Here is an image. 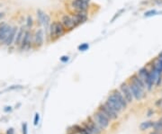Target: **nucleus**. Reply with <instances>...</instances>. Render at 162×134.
<instances>
[{
  "instance_id": "1",
  "label": "nucleus",
  "mask_w": 162,
  "mask_h": 134,
  "mask_svg": "<svg viewBox=\"0 0 162 134\" xmlns=\"http://www.w3.org/2000/svg\"><path fill=\"white\" fill-rule=\"evenodd\" d=\"M32 36L33 34L32 33V32L29 29H26L24 32V34L22 40V42L20 44V46L18 48L20 49V51H28L32 48H33L32 45Z\"/></svg>"
},
{
  "instance_id": "2",
  "label": "nucleus",
  "mask_w": 162,
  "mask_h": 134,
  "mask_svg": "<svg viewBox=\"0 0 162 134\" xmlns=\"http://www.w3.org/2000/svg\"><path fill=\"white\" fill-rule=\"evenodd\" d=\"M94 118V121L97 123V124L100 127L102 130H105L106 129L108 126H109V123H110V119L108 118L106 115H105L102 112L100 111H97L95 112V114L93 116Z\"/></svg>"
},
{
  "instance_id": "3",
  "label": "nucleus",
  "mask_w": 162,
  "mask_h": 134,
  "mask_svg": "<svg viewBox=\"0 0 162 134\" xmlns=\"http://www.w3.org/2000/svg\"><path fill=\"white\" fill-rule=\"evenodd\" d=\"M98 111L102 112L110 120H116L118 118V112L115 110H113L107 102H105L104 104H101L98 107Z\"/></svg>"
},
{
  "instance_id": "4",
  "label": "nucleus",
  "mask_w": 162,
  "mask_h": 134,
  "mask_svg": "<svg viewBox=\"0 0 162 134\" xmlns=\"http://www.w3.org/2000/svg\"><path fill=\"white\" fill-rule=\"evenodd\" d=\"M44 43V31L43 29H38L32 36L33 48H41Z\"/></svg>"
},
{
  "instance_id": "5",
  "label": "nucleus",
  "mask_w": 162,
  "mask_h": 134,
  "mask_svg": "<svg viewBox=\"0 0 162 134\" xmlns=\"http://www.w3.org/2000/svg\"><path fill=\"white\" fill-rule=\"evenodd\" d=\"M70 5L75 12H87L90 7V3L84 2L82 0H72Z\"/></svg>"
},
{
  "instance_id": "6",
  "label": "nucleus",
  "mask_w": 162,
  "mask_h": 134,
  "mask_svg": "<svg viewBox=\"0 0 162 134\" xmlns=\"http://www.w3.org/2000/svg\"><path fill=\"white\" fill-rule=\"evenodd\" d=\"M74 24L76 27H78V25L86 23L88 19V15H87V12H75V14H73L71 15Z\"/></svg>"
},
{
  "instance_id": "7",
  "label": "nucleus",
  "mask_w": 162,
  "mask_h": 134,
  "mask_svg": "<svg viewBox=\"0 0 162 134\" xmlns=\"http://www.w3.org/2000/svg\"><path fill=\"white\" fill-rule=\"evenodd\" d=\"M88 123H84V128L91 134H101L102 129L97 124V123L92 118H88Z\"/></svg>"
},
{
  "instance_id": "8",
  "label": "nucleus",
  "mask_w": 162,
  "mask_h": 134,
  "mask_svg": "<svg viewBox=\"0 0 162 134\" xmlns=\"http://www.w3.org/2000/svg\"><path fill=\"white\" fill-rule=\"evenodd\" d=\"M128 86H129L130 90H131V92L132 94V96H133L134 99L138 100V101H140V100L145 96L144 91L141 90L140 88H138V86L135 85L134 83H132L131 80H130V82L128 83Z\"/></svg>"
},
{
  "instance_id": "9",
  "label": "nucleus",
  "mask_w": 162,
  "mask_h": 134,
  "mask_svg": "<svg viewBox=\"0 0 162 134\" xmlns=\"http://www.w3.org/2000/svg\"><path fill=\"white\" fill-rule=\"evenodd\" d=\"M122 94L124 95V96L125 97V99L127 100V102L128 103H132L133 102V96H132V94L130 90V88H129V86H128L127 83H123V84H121L120 86V89H119Z\"/></svg>"
},
{
  "instance_id": "10",
  "label": "nucleus",
  "mask_w": 162,
  "mask_h": 134,
  "mask_svg": "<svg viewBox=\"0 0 162 134\" xmlns=\"http://www.w3.org/2000/svg\"><path fill=\"white\" fill-rule=\"evenodd\" d=\"M60 23L63 24V26L68 31H72L73 29L76 28V26H75V24H74V22H73V19H72L71 15H62L61 19H60Z\"/></svg>"
},
{
  "instance_id": "11",
  "label": "nucleus",
  "mask_w": 162,
  "mask_h": 134,
  "mask_svg": "<svg viewBox=\"0 0 162 134\" xmlns=\"http://www.w3.org/2000/svg\"><path fill=\"white\" fill-rule=\"evenodd\" d=\"M106 102L109 104V105L112 107V108H113V110H115L118 113L121 112L122 111L124 110L123 106H122V104L118 102V100H117L115 97H114V96L113 95V94H111V95L108 96Z\"/></svg>"
},
{
  "instance_id": "12",
  "label": "nucleus",
  "mask_w": 162,
  "mask_h": 134,
  "mask_svg": "<svg viewBox=\"0 0 162 134\" xmlns=\"http://www.w3.org/2000/svg\"><path fill=\"white\" fill-rule=\"evenodd\" d=\"M112 94L114 96V97H115L117 100H118V102L122 104V106H123V108L124 109H126L127 108V106H128V103L127 102V100L125 99V97L124 96V95L122 94V92L118 89H114Z\"/></svg>"
},
{
  "instance_id": "13",
  "label": "nucleus",
  "mask_w": 162,
  "mask_h": 134,
  "mask_svg": "<svg viewBox=\"0 0 162 134\" xmlns=\"http://www.w3.org/2000/svg\"><path fill=\"white\" fill-rule=\"evenodd\" d=\"M17 31H18V28L16 27V26H13L8 38L6 39V41H5V43L3 44L4 46H5V47H10V46H13V45H14V42H15V39H16V36Z\"/></svg>"
},
{
  "instance_id": "14",
  "label": "nucleus",
  "mask_w": 162,
  "mask_h": 134,
  "mask_svg": "<svg viewBox=\"0 0 162 134\" xmlns=\"http://www.w3.org/2000/svg\"><path fill=\"white\" fill-rule=\"evenodd\" d=\"M67 32V29L63 26V24L56 21V27H55V38H54V41H57L58 39H59L61 36H63Z\"/></svg>"
},
{
  "instance_id": "15",
  "label": "nucleus",
  "mask_w": 162,
  "mask_h": 134,
  "mask_svg": "<svg viewBox=\"0 0 162 134\" xmlns=\"http://www.w3.org/2000/svg\"><path fill=\"white\" fill-rule=\"evenodd\" d=\"M131 81L132 82V83H134L135 85H136L138 88H140L141 90H145L146 89V85H145V83L143 82V80L141 79L137 74H133L132 77H131Z\"/></svg>"
},
{
  "instance_id": "16",
  "label": "nucleus",
  "mask_w": 162,
  "mask_h": 134,
  "mask_svg": "<svg viewBox=\"0 0 162 134\" xmlns=\"http://www.w3.org/2000/svg\"><path fill=\"white\" fill-rule=\"evenodd\" d=\"M25 30L26 29L24 27V26H21V27L18 29L16 39H15V42H14V46H16V47L20 46V44H21V42H22V40H23Z\"/></svg>"
},
{
  "instance_id": "17",
  "label": "nucleus",
  "mask_w": 162,
  "mask_h": 134,
  "mask_svg": "<svg viewBox=\"0 0 162 134\" xmlns=\"http://www.w3.org/2000/svg\"><path fill=\"white\" fill-rule=\"evenodd\" d=\"M137 75L143 80V82L145 83L146 80L148 79V77H150V69H148L147 67H142L141 69H139Z\"/></svg>"
},
{
  "instance_id": "18",
  "label": "nucleus",
  "mask_w": 162,
  "mask_h": 134,
  "mask_svg": "<svg viewBox=\"0 0 162 134\" xmlns=\"http://www.w3.org/2000/svg\"><path fill=\"white\" fill-rule=\"evenodd\" d=\"M153 124H154V122H152V121H146V122H143L140 123V131H147L148 129L152 128Z\"/></svg>"
},
{
  "instance_id": "19",
  "label": "nucleus",
  "mask_w": 162,
  "mask_h": 134,
  "mask_svg": "<svg viewBox=\"0 0 162 134\" xmlns=\"http://www.w3.org/2000/svg\"><path fill=\"white\" fill-rule=\"evenodd\" d=\"M45 13L41 10V9H38L37 12H36V16H37V22L39 24V25H43V23L44 21V18H45Z\"/></svg>"
},
{
  "instance_id": "20",
  "label": "nucleus",
  "mask_w": 162,
  "mask_h": 134,
  "mask_svg": "<svg viewBox=\"0 0 162 134\" xmlns=\"http://www.w3.org/2000/svg\"><path fill=\"white\" fill-rule=\"evenodd\" d=\"M33 24H34V21H33V18L32 15H28L26 18V28L27 29H32Z\"/></svg>"
},
{
  "instance_id": "21",
  "label": "nucleus",
  "mask_w": 162,
  "mask_h": 134,
  "mask_svg": "<svg viewBox=\"0 0 162 134\" xmlns=\"http://www.w3.org/2000/svg\"><path fill=\"white\" fill-rule=\"evenodd\" d=\"M153 130L156 131H159V132H162V123L159 120L158 122H154V124H153Z\"/></svg>"
},
{
  "instance_id": "22",
  "label": "nucleus",
  "mask_w": 162,
  "mask_h": 134,
  "mask_svg": "<svg viewBox=\"0 0 162 134\" xmlns=\"http://www.w3.org/2000/svg\"><path fill=\"white\" fill-rule=\"evenodd\" d=\"M22 88H23V86H19V85L11 86H9V88H6V89H5L4 91L0 92V95H1V94H2V93H4V92H8V91L16 90V89H22Z\"/></svg>"
},
{
  "instance_id": "23",
  "label": "nucleus",
  "mask_w": 162,
  "mask_h": 134,
  "mask_svg": "<svg viewBox=\"0 0 162 134\" xmlns=\"http://www.w3.org/2000/svg\"><path fill=\"white\" fill-rule=\"evenodd\" d=\"M157 10L156 9H151V10H148L147 12H145L144 16L145 17H151V16H154V15H157Z\"/></svg>"
},
{
  "instance_id": "24",
  "label": "nucleus",
  "mask_w": 162,
  "mask_h": 134,
  "mask_svg": "<svg viewBox=\"0 0 162 134\" xmlns=\"http://www.w3.org/2000/svg\"><path fill=\"white\" fill-rule=\"evenodd\" d=\"M88 48H89L88 43H83V44H81V45L78 46V50L80 51H86Z\"/></svg>"
},
{
  "instance_id": "25",
  "label": "nucleus",
  "mask_w": 162,
  "mask_h": 134,
  "mask_svg": "<svg viewBox=\"0 0 162 134\" xmlns=\"http://www.w3.org/2000/svg\"><path fill=\"white\" fill-rule=\"evenodd\" d=\"M22 131L23 134H28V126H27L26 123H24L22 124Z\"/></svg>"
},
{
  "instance_id": "26",
  "label": "nucleus",
  "mask_w": 162,
  "mask_h": 134,
  "mask_svg": "<svg viewBox=\"0 0 162 134\" xmlns=\"http://www.w3.org/2000/svg\"><path fill=\"white\" fill-rule=\"evenodd\" d=\"M39 121H40V114L38 112H36L35 115H34V119H33V124H34L35 126H37L38 123H39Z\"/></svg>"
},
{
  "instance_id": "27",
  "label": "nucleus",
  "mask_w": 162,
  "mask_h": 134,
  "mask_svg": "<svg viewBox=\"0 0 162 134\" xmlns=\"http://www.w3.org/2000/svg\"><path fill=\"white\" fill-rule=\"evenodd\" d=\"M161 83H162V74H160V75L158 77L157 81H156V83H155V86H159Z\"/></svg>"
},
{
  "instance_id": "28",
  "label": "nucleus",
  "mask_w": 162,
  "mask_h": 134,
  "mask_svg": "<svg viewBox=\"0 0 162 134\" xmlns=\"http://www.w3.org/2000/svg\"><path fill=\"white\" fill-rule=\"evenodd\" d=\"M151 1L154 5H159V6H162V0H151Z\"/></svg>"
},
{
  "instance_id": "29",
  "label": "nucleus",
  "mask_w": 162,
  "mask_h": 134,
  "mask_svg": "<svg viewBox=\"0 0 162 134\" xmlns=\"http://www.w3.org/2000/svg\"><path fill=\"white\" fill-rule=\"evenodd\" d=\"M124 9H122V10H120V11H119V13H117V14H115V15H114V16L112 18V20H111V23H113V22L114 21V20H115V19H116V18H117V17H118V16H119V15H120L122 14V13L124 12Z\"/></svg>"
},
{
  "instance_id": "30",
  "label": "nucleus",
  "mask_w": 162,
  "mask_h": 134,
  "mask_svg": "<svg viewBox=\"0 0 162 134\" xmlns=\"http://www.w3.org/2000/svg\"><path fill=\"white\" fill-rule=\"evenodd\" d=\"M69 56H62L61 58H60V61L63 62V63H66L68 60H69Z\"/></svg>"
},
{
  "instance_id": "31",
  "label": "nucleus",
  "mask_w": 162,
  "mask_h": 134,
  "mask_svg": "<svg viewBox=\"0 0 162 134\" xmlns=\"http://www.w3.org/2000/svg\"><path fill=\"white\" fill-rule=\"evenodd\" d=\"M155 105H156L157 107H160V106H162V98L157 100V101L155 102Z\"/></svg>"
},
{
  "instance_id": "32",
  "label": "nucleus",
  "mask_w": 162,
  "mask_h": 134,
  "mask_svg": "<svg viewBox=\"0 0 162 134\" xmlns=\"http://www.w3.org/2000/svg\"><path fill=\"white\" fill-rule=\"evenodd\" d=\"M12 111V107L11 106H5L4 108V112H10Z\"/></svg>"
},
{
  "instance_id": "33",
  "label": "nucleus",
  "mask_w": 162,
  "mask_h": 134,
  "mask_svg": "<svg viewBox=\"0 0 162 134\" xmlns=\"http://www.w3.org/2000/svg\"><path fill=\"white\" fill-rule=\"evenodd\" d=\"M80 134H91V133H89L88 131H87L84 127H82V129H81V131H80Z\"/></svg>"
},
{
  "instance_id": "34",
  "label": "nucleus",
  "mask_w": 162,
  "mask_h": 134,
  "mask_svg": "<svg viewBox=\"0 0 162 134\" xmlns=\"http://www.w3.org/2000/svg\"><path fill=\"white\" fill-rule=\"evenodd\" d=\"M154 114V111L152 110V109H150L148 111V112H147V116L148 117H151V115H153Z\"/></svg>"
},
{
  "instance_id": "35",
  "label": "nucleus",
  "mask_w": 162,
  "mask_h": 134,
  "mask_svg": "<svg viewBox=\"0 0 162 134\" xmlns=\"http://www.w3.org/2000/svg\"><path fill=\"white\" fill-rule=\"evenodd\" d=\"M6 134H15V130H14V128H9L6 131Z\"/></svg>"
},
{
  "instance_id": "36",
  "label": "nucleus",
  "mask_w": 162,
  "mask_h": 134,
  "mask_svg": "<svg viewBox=\"0 0 162 134\" xmlns=\"http://www.w3.org/2000/svg\"><path fill=\"white\" fill-rule=\"evenodd\" d=\"M151 3V1H150V0H144V1L140 2V5H150Z\"/></svg>"
},
{
  "instance_id": "37",
  "label": "nucleus",
  "mask_w": 162,
  "mask_h": 134,
  "mask_svg": "<svg viewBox=\"0 0 162 134\" xmlns=\"http://www.w3.org/2000/svg\"><path fill=\"white\" fill-rule=\"evenodd\" d=\"M150 134H162V132H159V131H151Z\"/></svg>"
},
{
  "instance_id": "38",
  "label": "nucleus",
  "mask_w": 162,
  "mask_h": 134,
  "mask_svg": "<svg viewBox=\"0 0 162 134\" xmlns=\"http://www.w3.org/2000/svg\"><path fill=\"white\" fill-rule=\"evenodd\" d=\"M159 121H160V122H161V123H162V117H161V118H160V119H159Z\"/></svg>"
},
{
  "instance_id": "39",
  "label": "nucleus",
  "mask_w": 162,
  "mask_h": 134,
  "mask_svg": "<svg viewBox=\"0 0 162 134\" xmlns=\"http://www.w3.org/2000/svg\"><path fill=\"white\" fill-rule=\"evenodd\" d=\"M0 134H1V133H0Z\"/></svg>"
}]
</instances>
